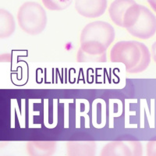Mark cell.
<instances>
[{"mask_svg": "<svg viewBox=\"0 0 156 156\" xmlns=\"http://www.w3.org/2000/svg\"><path fill=\"white\" fill-rule=\"evenodd\" d=\"M57 148V142L54 140H31L26 145L27 153L30 156H51Z\"/></svg>", "mask_w": 156, "mask_h": 156, "instance_id": "obj_8", "label": "cell"}, {"mask_svg": "<svg viewBox=\"0 0 156 156\" xmlns=\"http://www.w3.org/2000/svg\"><path fill=\"white\" fill-rule=\"evenodd\" d=\"M16 23L14 18L9 11L0 9V37L7 38L15 31Z\"/></svg>", "mask_w": 156, "mask_h": 156, "instance_id": "obj_10", "label": "cell"}, {"mask_svg": "<svg viewBox=\"0 0 156 156\" xmlns=\"http://www.w3.org/2000/svg\"><path fill=\"white\" fill-rule=\"evenodd\" d=\"M151 53H152L153 59L156 62V41L152 44V47H151Z\"/></svg>", "mask_w": 156, "mask_h": 156, "instance_id": "obj_16", "label": "cell"}, {"mask_svg": "<svg viewBox=\"0 0 156 156\" xmlns=\"http://www.w3.org/2000/svg\"><path fill=\"white\" fill-rule=\"evenodd\" d=\"M140 56L141 51L136 41H119L110 51V60L123 64L128 73L138 64Z\"/></svg>", "mask_w": 156, "mask_h": 156, "instance_id": "obj_3", "label": "cell"}, {"mask_svg": "<svg viewBox=\"0 0 156 156\" xmlns=\"http://www.w3.org/2000/svg\"><path fill=\"white\" fill-rule=\"evenodd\" d=\"M140 6H141V5L135 3L126 9L124 17H123V22H122L123 27H122L128 29L129 27H133L134 23H136L137 18H138L139 14H140Z\"/></svg>", "mask_w": 156, "mask_h": 156, "instance_id": "obj_12", "label": "cell"}, {"mask_svg": "<svg viewBox=\"0 0 156 156\" xmlns=\"http://www.w3.org/2000/svg\"><path fill=\"white\" fill-rule=\"evenodd\" d=\"M147 2L151 5L153 10L156 12V0H147Z\"/></svg>", "mask_w": 156, "mask_h": 156, "instance_id": "obj_17", "label": "cell"}, {"mask_svg": "<svg viewBox=\"0 0 156 156\" xmlns=\"http://www.w3.org/2000/svg\"><path fill=\"white\" fill-rule=\"evenodd\" d=\"M17 20L23 31L30 35H37L46 27V12L37 2H27L20 7Z\"/></svg>", "mask_w": 156, "mask_h": 156, "instance_id": "obj_2", "label": "cell"}, {"mask_svg": "<svg viewBox=\"0 0 156 156\" xmlns=\"http://www.w3.org/2000/svg\"><path fill=\"white\" fill-rule=\"evenodd\" d=\"M126 30L133 37L140 39L150 38L156 33V16L147 7L141 5L136 23Z\"/></svg>", "mask_w": 156, "mask_h": 156, "instance_id": "obj_4", "label": "cell"}, {"mask_svg": "<svg viewBox=\"0 0 156 156\" xmlns=\"http://www.w3.org/2000/svg\"><path fill=\"white\" fill-rule=\"evenodd\" d=\"M75 8L84 17L97 18L106 10L107 0H76Z\"/></svg>", "mask_w": 156, "mask_h": 156, "instance_id": "obj_6", "label": "cell"}, {"mask_svg": "<svg viewBox=\"0 0 156 156\" xmlns=\"http://www.w3.org/2000/svg\"><path fill=\"white\" fill-rule=\"evenodd\" d=\"M44 5L50 10H63L69 7L73 0H42Z\"/></svg>", "mask_w": 156, "mask_h": 156, "instance_id": "obj_14", "label": "cell"}, {"mask_svg": "<svg viewBox=\"0 0 156 156\" xmlns=\"http://www.w3.org/2000/svg\"><path fill=\"white\" fill-rule=\"evenodd\" d=\"M115 35V30L110 23L104 21L91 22L82 30L80 48L91 55L106 53Z\"/></svg>", "mask_w": 156, "mask_h": 156, "instance_id": "obj_1", "label": "cell"}, {"mask_svg": "<svg viewBox=\"0 0 156 156\" xmlns=\"http://www.w3.org/2000/svg\"><path fill=\"white\" fill-rule=\"evenodd\" d=\"M97 150L94 140H69L66 142V151L69 156H94Z\"/></svg>", "mask_w": 156, "mask_h": 156, "instance_id": "obj_7", "label": "cell"}, {"mask_svg": "<svg viewBox=\"0 0 156 156\" xmlns=\"http://www.w3.org/2000/svg\"><path fill=\"white\" fill-rule=\"evenodd\" d=\"M136 3L134 0H115L110 5L108 12L111 20L119 27H123V17L126 9Z\"/></svg>", "mask_w": 156, "mask_h": 156, "instance_id": "obj_9", "label": "cell"}, {"mask_svg": "<svg viewBox=\"0 0 156 156\" xmlns=\"http://www.w3.org/2000/svg\"><path fill=\"white\" fill-rule=\"evenodd\" d=\"M147 154L148 156H156V139L149 140L147 146Z\"/></svg>", "mask_w": 156, "mask_h": 156, "instance_id": "obj_15", "label": "cell"}, {"mask_svg": "<svg viewBox=\"0 0 156 156\" xmlns=\"http://www.w3.org/2000/svg\"><path fill=\"white\" fill-rule=\"evenodd\" d=\"M101 156H140L142 145L136 140H114L102 147Z\"/></svg>", "mask_w": 156, "mask_h": 156, "instance_id": "obj_5", "label": "cell"}, {"mask_svg": "<svg viewBox=\"0 0 156 156\" xmlns=\"http://www.w3.org/2000/svg\"><path fill=\"white\" fill-rule=\"evenodd\" d=\"M137 44H138L140 51H141V56H140L138 64L134 68H133L131 70L129 71V73H141L148 67L150 62H151V54H150L148 48L146 46L145 44L141 42H139V41H137Z\"/></svg>", "mask_w": 156, "mask_h": 156, "instance_id": "obj_11", "label": "cell"}, {"mask_svg": "<svg viewBox=\"0 0 156 156\" xmlns=\"http://www.w3.org/2000/svg\"><path fill=\"white\" fill-rule=\"evenodd\" d=\"M107 60L106 53L101 54V55H91L85 52L84 51L79 48L76 54V61L78 62H105Z\"/></svg>", "mask_w": 156, "mask_h": 156, "instance_id": "obj_13", "label": "cell"}]
</instances>
